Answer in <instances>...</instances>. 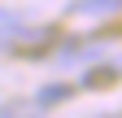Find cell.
Masks as SVG:
<instances>
[{
	"label": "cell",
	"instance_id": "obj_3",
	"mask_svg": "<svg viewBox=\"0 0 122 118\" xmlns=\"http://www.w3.org/2000/svg\"><path fill=\"white\" fill-rule=\"evenodd\" d=\"M70 96H74L70 83H48V87H39V92H35V105H39V109H52L57 101H70Z\"/></svg>",
	"mask_w": 122,
	"mask_h": 118
},
{
	"label": "cell",
	"instance_id": "obj_1",
	"mask_svg": "<svg viewBox=\"0 0 122 118\" xmlns=\"http://www.w3.org/2000/svg\"><path fill=\"white\" fill-rule=\"evenodd\" d=\"M48 39H52L48 26H39V31L35 26H9V22L0 26V53H39Z\"/></svg>",
	"mask_w": 122,
	"mask_h": 118
},
{
	"label": "cell",
	"instance_id": "obj_2",
	"mask_svg": "<svg viewBox=\"0 0 122 118\" xmlns=\"http://www.w3.org/2000/svg\"><path fill=\"white\" fill-rule=\"evenodd\" d=\"M122 9V0H74V5L66 9L70 18H109V13Z\"/></svg>",
	"mask_w": 122,
	"mask_h": 118
},
{
	"label": "cell",
	"instance_id": "obj_4",
	"mask_svg": "<svg viewBox=\"0 0 122 118\" xmlns=\"http://www.w3.org/2000/svg\"><path fill=\"white\" fill-rule=\"evenodd\" d=\"M44 109L35 105V96L30 101H5V105H0V118H39Z\"/></svg>",
	"mask_w": 122,
	"mask_h": 118
},
{
	"label": "cell",
	"instance_id": "obj_5",
	"mask_svg": "<svg viewBox=\"0 0 122 118\" xmlns=\"http://www.w3.org/2000/svg\"><path fill=\"white\" fill-rule=\"evenodd\" d=\"M96 118H122V109H109V114H96Z\"/></svg>",
	"mask_w": 122,
	"mask_h": 118
}]
</instances>
